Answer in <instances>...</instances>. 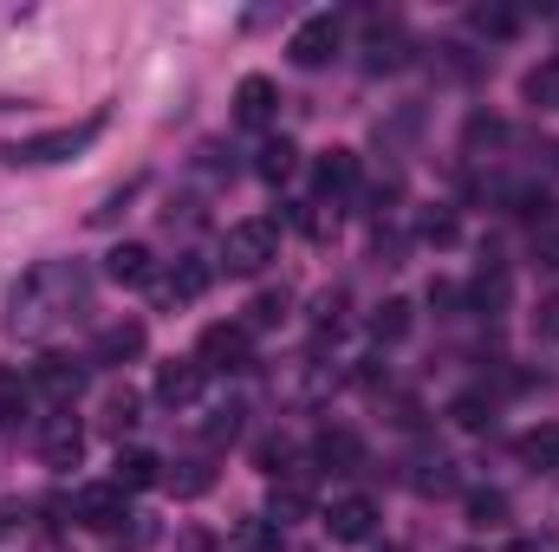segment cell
I'll list each match as a JSON object with an SVG mask.
<instances>
[{
  "label": "cell",
  "mask_w": 559,
  "mask_h": 552,
  "mask_svg": "<svg viewBox=\"0 0 559 552\" xmlns=\"http://www.w3.org/2000/svg\"><path fill=\"white\" fill-rule=\"evenodd\" d=\"M358 182V149H319V163H312V202H332V195H345Z\"/></svg>",
  "instance_id": "obj_13"
},
{
  "label": "cell",
  "mask_w": 559,
  "mask_h": 552,
  "mask_svg": "<svg viewBox=\"0 0 559 552\" xmlns=\"http://www.w3.org/2000/svg\"><path fill=\"white\" fill-rule=\"evenodd\" d=\"M280 111V85L274 79H261V72H248L241 85H235V124H248V131H267Z\"/></svg>",
  "instance_id": "obj_11"
},
{
  "label": "cell",
  "mask_w": 559,
  "mask_h": 552,
  "mask_svg": "<svg viewBox=\"0 0 559 552\" xmlns=\"http://www.w3.org/2000/svg\"><path fill=\"white\" fill-rule=\"evenodd\" d=\"M338 46H345V26H338V13H306V20L293 26V39H286V52H293V65H299V72H319V65H332V59H338Z\"/></svg>",
  "instance_id": "obj_4"
},
{
  "label": "cell",
  "mask_w": 559,
  "mask_h": 552,
  "mask_svg": "<svg viewBox=\"0 0 559 552\" xmlns=\"http://www.w3.org/2000/svg\"><path fill=\"white\" fill-rule=\"evenodd\" d=\"M105 279H111V286H150V279H156V254H150L143 241H118V248L105 254Z\"/></svg>",
  "instance_id": "obj_14"
},
{
  "label": "cell",
  "mask_w": 559,
  "mask_h": 552,
  "mask_svg": "<svg viewBox=\"0 0 559 552\" xmlns=\"http://www.w3.org/2000/svg\"><path fill=\"white\" fill-rule=\"evenodd\" d=\"M254 169H261V182H293V169H299V149H293V143L286 137H267L261 143V156H254Z\"/></svg>",
  "instance_id": "obj_22"
},
{
  "label": "cell",
  "mask_w": 559,
  "mask_h": 552,
  "mask_svg": "<svg viewBox=\"0 0 559 552\" xmlns=\"http://www.w3.org/2000/svg\"><path fill=\"white\" fill-rule=\"evenodd\" d=\"M468 20H475V33H488V39H514V33H521V13H514V7H501V0L475 7Z\"/></svg>",
  "instance_id": "obj_27"
},
{
  "label": "cell",
  "mask_w": 559,
  "mask_h": 552,
  "mask_svg": "<svg viewBox=\"0 0 559 552\" xmlns=\"http://www.w3.org/2000/svg\"><path fill=\"white\" fill-rule=\"evenodd\" d=\"M105 111H92V118H79V124H59V131H33V137H13L0 156L13 163V169H52V163H72V156H85L92 143L105 137Z\"/></svg>",
  "instance_id": "obj_2"
},
{
  "label": "cell",
  "mask_w": 559,
  "mask_h": 552,
  "mask_svg": "<svg viewBox=\"0 0 559 552\" xmlns=\"http://www.w3.org/2000/svg\"><path fill=\"white\" fill-rule=\"evenodd\" d=\"M267 520H274V527L306 520V494H299V488H274V501H267Z\"/></svg>",
  "instance_id": "obj_32"
},
{
  "label": "cell",
  "mask_w": 559,
  "mask_h": 552,
  "mask_svg": "<svg viewBox=\"0 0 559 552\" xmlns=\"http://www.w3.org/2000/svg\"><path fill=\"white\" fill-rule=\"evenodd\" d=\"M449 416H455L462 429H488V422H495V404H488L481 391H462V397L449 404Z\"/></svg>",
  "instance_id": "obj_30"
},
{
  "label": "cell",
  "mask_w": 559,
  "mask_h": 552,
  "mask_svg": "<svg viewBox=\"0 0 559 552\" xmlns=\"http://www.w3.org/2000/svg\"><path fill=\"white\" fill-rule=\"evenodd\" d=\"M508 208H514L521 221H534V215L547 221V215H554V195H547V189H534V182H521V189H508Z\"/></svg>",
  "instance_id": "obj_29"
},
{
  "label": "cell",
  "mask_w": 559,
  "mask_h": 552,
  "mask_svg": "<svg viewBox=\"0 0 559 552\" xmlns=\"http://www.w3.org/2000/svg\"><path fill=\"white\" fill-rule=\"evenodd\" d=\"M325 533H332L338 547H365V540L378 533V501H371V494H338V501L325 507Z\"/></svg>",
  "instance_id": "obj_7"
},
{
  "label": "cell",
  "mask_w": 559,
  "mask_h": 552,
  "mask_svg": "<svg viewBox=\"0 0 559 552\" xmlns=\"http://www.w3.org/2000/svg\"><path fill=\"white\" fill-rule=\"evenodd\" d=\"M280 319H286V292H261L248 305V325H280Z\"/></svg>",
  "instance_id": "obj_33"
},
{
  "label": "cell",
  "mask_w": 559,
  "mask_h": 552,
  "mask_svg": "<svg viewBox=\"0 0 559 552\" xmlns=\"http://www.w3.org/2000/svg\"><path fill=\"white\" fill-rule=\"evenodd\" d=\"M85 299H92V274L79 261H39L7 292V338L46 345V338H59L85 312Z\"/></svg>",
  "instance_id": "obj_1"
},
{
  "label": "cell",
  "mask_w": 559,
  "mask_h": 552,
  "mask_svg": "<svg viewBox=\"0 0 559 552\" xmlns=\"http://www.w3.org/2000/svg\"><path fill=\"white\" fill-rule=\"evenodd\" d=\"M195 364H202V371H248V364H254L248 325H209L202 345H195Z\"/></svg>",
  "instance_id": "obj_8"
},
{
  "label": "cell",
  "mask_w": 559,
  "mask_h": 552,
  "mask_svg": "<svg viewBox=\"0 0 559 552\" xmlns=\"http://www.w3.org/2000/svg\"><path fill=\"white\" fill-rule=\"evenodd\" d=\"M365 52H371V59H365L371 72H391V65H404V39H397V33H371V46H365Z\"/></svg>",
  "instance_id": "obj_31"
},
{
  "label": "cell",
  "mask_w": 559,
  "mask_h": 552,
  "mask_svg": "<svg viewBox=\"0 0 559 552\" xmlns=\"http://www.w3.org/2000/svg\"><path fill=\"white\" fill-rule=\"evenodd\" d=\"M280 254V221L274 215H248L222 235V267L228 274H261L267 261Z\"/></svg>",
  "instance_id": "obj_3"
},
{
  "label": "cell",
  "mask_w": 559,
  "mask_h": 552,
  "mask_svg": "<svg viewBox=\"0 0 559 552\" xmlns=\"http://www.w3.org/2000/svg\"><path fill=\"white\" fill-rule=\"evenodd\" d=\"M143 345H150V332H143V319H111L98 338H92V364H105V371H124V364H138Z\"/></svg>",
  "instance_id": "obj_9"
},
{
  "label": "cell",
  "mask_w": 559,
  "mask_h": 552,
  "mask_svg": "<svg viewBox=\"0 0 559 552\" xmlns=\"http://www.w3.org/2000/svg\"><path fill=\"white\" fill-rule=\"evenodd\" d=\"M423 241H436V248L455 241V221H449V215H423Z\"/></svg>",
  "instance_id": "obj_36"
},
{
  "label": "cell",
  "mask_w": 559,
  "mask_h": 552,
  "mask_svg": "<svg viewBox=\"0 0 559 552\" xmlns=\"http://www.w3.org/2000/svg\"><path fill=\"white\" fill-rule=\"evenodd\" d=\"M371 332H378L384 345H397V338L411 332V299H384V305L371 312Z\"/></svg>",
  "instance_id": "obj_28"
},
{
  "label": "cell",
  "mask_w": 559,
  "mask_h": 552,
  "mask_svg": "<svg viewBox=\"0 0 559 552\" xmlns=\"http://www.w3.org/2000/svg\"><path fill=\"white\" fill-rule=\"evenodd\" d=\"M72 520H79V527H92V533H118V527L131 520V494H124L118 481H92V488H79Z\"/></svg>",
  "instance_id": "obj_6"
},
{
  "label": "cell",
  "mask_w": 559,
  "mask_h": 552,
  "mask_svg": "<svg viewBox=\"0 0 559 552\" xmlns=\"http://www.w3.org/2000/svg\"><path fill=\"white\" fill-rule=\"evenodd\" d=\"M514 455H521V468H559V422L527 429V435L514 442Z\"/></svg>",
  "instance_id": "obj_19"
},
{
  "label": "cell",
  "mask_w": 559,
  "mask_h": 552,
  "mask_svg": "<svg viewBox=\"0 0 559 552\" xmlns=\"http://www.w3.org/2000/svg\"><path fill=\"white\" fill-rule=\"evenodd\" d=\"M111 468H118L111 481H118L124 494H138V488H156V481H163V461H156L150 448H118V461H111Z\"/></svg>",
  "instance_id": "obj_17"
},
{
  "label": "cell",
  "mask_w": 559,
  "mask_h": 552,
  "mask_svg": "<svg viewBox=\"0 0 559 552\" xmlns=\"http://www.w3.org/2000/svg\"><path fill=\"white\" fill-rule=\"evenodd\" d=\"M521 98H527L534 111H559V52L554 59H540V65L521 79Z\"/></svg>",
  "instance_id": "obj_20"
},
{
  "label": "cell",
  "mask_w": 559,
  "mask_h": 552,
  "mask_svg": "<svg viewBox=\"0 0 559 552\" xmlns=\"http://www.w3.org/2000/svg\"><path fill=\"white\" fill-rule=\"evenodd\" d=\"M514 552H540V547H534V540H521V547H514Z\"/></svg>",
  "instance_id": "obj_37"
},
{
  "label": "cell",
  "mask_w": 559,
  "mask_h": 552,
  "mask_svg": "<svg viewBox=\"0 0 559 552\" xmlns=\"http://www.w3.org/2000/svg\"><path fill=\"white\" fill-rule=\"evenodd\" d=\"M411 481H417V494H455V461L449 455H423Z\"/></svg>",
  "instance_id": "obj_26"
},
{
  "label": "cell",
  "mask_w": 559,
  "mask_h": 552,
  "mask_svg": "<svg viewBox=\"0 0 559 552\" xmlns=\"http://www.w3.org/2000/svg\"><path fill=\"white\" fill-rule=\"evenodd\" d=\"M33 391H46L52 410H72V397L85 391V364H72V358H39V364H33Z\"/></svg>",
  "instance_id": "obj_12"
},
{
  "label": "cell",
  "mask_w": 559,
  "mask_h": 552,
  "mask_svg": "<svg viewBox=\"0 0 559 552\" xmlns=\"http://www.w3.org/2000/svg\"><path fill=\"white\" fill-rule=\"evenodd\" d=\"M462 507H468V527H481V533L488 527H508V494L501 488H468Z\"/></svg>",
  "instance_id": "obj_24"
},
{
  "label": "cell",
  "mask_w": 559,
  "mask_h": 552,
  "mask_svg": "<svg viewBox=\"0 0 559 552\" xmlns=\"http://www.w3.org/2000/svg\"><path fill=\"white\" fill-rule=\"evenodd\" d=\"M384 552H397V547H384Z\"/></svg>",
  "instance_id": "obj_38"
},
{
  "label": "cell",
  "mask_w": 559,
  "mask_h": 552,
  "mask_svg": "<svg viewBox=\"0 0 559 552\" xmlns=\"http://www.w3.org/2000/svg\"><path fill=\"white\" fill-rule=\"evenodd\" d=\"M163 488H169L176 501H195V494L215 488V468H209V461H176V468H163Z\"/></svg>",
  "instance_id": "obj_21"
},
{
  "label": "cell",
  "mask_w": 559,
  "mask_h": 552,
  "mask_svg": "<svg viewBox=\"0 0 559 552\" xmlns=\"http://www.w3.org/2000/svg\"><path fill=\"white\" fill-rule=\"evenodd\" d=\"M228 547L235 552H280V527L267 520V514H248V520H235Z\"/></svg>",
  "instance_id": "obj_23"
},
{
  "label": "cell",
  "mask_w": 559,
  "mask_h": 552,
  "mask_svg": "<svg viewBox=\"0 0 559 552\" xmlns=\"http://www.w3.org/2000/svg\"><path fill=\"white\" fill-rule=\"evenodd\" d=\"M501 299H508V274H501V267L475 279V305H501Z\"/></svg>",
  "instance_id": "obj_34"
},
{
  "label": "cell",
  "mask_w": 559,
  "mask_h": 552,
  "mask_svg": "<svg viewBox=\"0 0 559 552\" xmlns=\"http://www.w3.org/2000/svg\"><path fill=\"white\" fill-rule=\"evenodd\" d=\"M138 410H143V404H138V391H111V397H105V410H98V422H105L111 435H131V429L143 422Z\"/></svg>",
  "instance_id": "obj_25"
},
{
  "label": "cell",
  "mask_w": 559,
  "mask_h": 552,
  "mask_svg": "<svg viewBox=\"0 0 559 552\" xmlns=\"http://www.w3.org/2000/svg\"><path fill=\"white\" fill-rule=\"evenodd\" d=\"M312 461H319V468H332V475H352V468L365 461V448H358V435H345V429H325V435L312 442Z\"/></svg>",
  "instance_id": "obj_16"
},
{
  "label": "cell",
  "mask_w": 559,
  "mask_h": 552,
  "mask_svg": "<svg viewBox=\"0 0 559 552\" xmlns=\"http://www.w3.org/2000/svg\"><path fill=\"white\" fill-rule=\"evenodd\" d=\"M33 448H39V468H52V475L79 468V455H85V429H79V416H72V410L39 416V429H33Z\"/></svg>",
  "instance_id": "obj_5"
},
{
  "label": "cell",
  "mask_w": 559,
  "mask_h": 552,
  "mask_svg": "<svg viewBox=\"0 0 559 552\" xmlns=\"http://www.w3.org/2000/svg\"><path fill=\"white\" fill-rule=\"evenodd\" d=\"M241 435V410L228 404V410H215V422H209V442H235Z\"/></svg>",
  "instance_id": "obj_35"
},
{
  "label": "cell",
  "mask_w": 559,
  "mask_h": 552,
  "mask_svg": "<svg viewBox=\"0 0 559 552\" xmlns=\"http://www.w3.org/2000/svg\"><path fill=\"white\" fill-rule=\"evenodd\" d=\"M156 292H163L169 305H189V299H202V292H209V267H202V261H176L169 274L156 279Z\"/></svg>",
  "instance_id": "obj_18"
},
{
  "label": "cell",
  "mask_w": 559,
  "mask_h": 552,
  "mask_svg": "<svg viewBox=\"0 0 559 552\" xmlns=\"http://www.w3.org/2000/svg\"><path fill=\"white\" fill-rule=\"evenodd\" d=\"M26 416H33V377H20L13 364H0V429L20 435Z\"/></svg>",
  "instance_id": "obj_15"
},
{
  "label": "cell",
  "mask_w": 559,
  "mask_h": 552,
  "mask_svg": "<svg viewBox=\"0 0 559 552\" xmlns=\"http://www.w3.org/2000/svg\"><path fill=\"white\" fill-rule=\"evenodd\" d=\"M202 384H209V371H202L195 358H169V364H156V404H163V410H189V404L202 397Z\"/></svg>",
  "instance_id": "obj_10"
}]
</instances>
